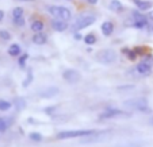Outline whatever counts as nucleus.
Masks as SVG:
<instances>
[{
	"label": "nucleus",
	"instance_id": "obj_3",
	"mask_svg": "<svg viewBox=\"0 0 153 147\" xmlns=\"http://www.w3.org/2000/svg\"><path fill=\"white\" fill-rule=\"evenodd\" d=\"M95 130H72V131H61L57 134V139H73V138H81V136H91L95 134Z\"/></svg>",
	"mask_w": 153,
	"mask_h": 147
},
{
	"label": "nucleus",
	"instance_id": "obj_13",
	"mask_svg": "<svg viewBox=\"0 0 153 147\" xmlns=\"http://www.w3.org/2000/svg\"><path fill=\"white\" fill-rule=\"evenodd\" d=\"M31 40H33V43H34V45L41 46V45H45L48 42V35L43 34L42 31H41V32H35V34L33 35Z\"/></svg>",
	"mask_w": 153,
	"mask_h": 147
},
{
	"label": "nucleus",
	"instance_id": "obj_28",
	"mask_svg": "<svg viewBox=\"0 0 153 147\" xmlns=\"http://www.w3.org/2000/svg\"><path fill=\"white\" fill-rule=\"evenodd\" d=\"M4 15H6V14H4V11H3V10H0V22L4 19Z\"/></svg>",
	"mask_w": 153,
	"mask_h": 147
},
{
	"label": "nucleus",
	"instance_id": "obj_9",
	"mask_svg": "<svg viewBox=\"0 0 153 147\" xmlns=\"http://www.w3.org/2000/svg\"><path fill=\"white\" fill-rule=\"evenodd\" d=\"M68 22L65 20H61V19H53L52 20V29L57 32H64L68 30Z\"/></svg>",
	"mask_w": 153,
	"mask_h": 147
},
{
	"label": "nucleus",
	"instance_id": "obj_10",
	"mask_svg": "<svg viewBox=\"0 0 153 147\" xmlns=\"http://www.w3.org/2000/svg\"><path fill=\"white\" fill-rule=\"evenodd\" d=\"M118 116H126V113L119 110H115V108L106 110L103 113H100V119H111V118H118Z\"/></svg>",
	"mask_w": 153,
	"mask_h": 147
},
{
	"label": "nucleus",
	"instance_id": "obj_20",
	"mask_svg": "<svg viewBox=\"0 0 153 147\" xmlns=\"http://www.w3.org/2000/svg\"><path fill=\"white\" fill-rule=\"evenodd\" d=\"M11 108V103L6 100H0V111H7Z\"/></svg>",
	"mask_w": 153,
	"mask_h": 147
},
{
	"label": "nucleus",
	"instance_id": "obj_15",
	"mask_svg": "<svg viewBox=\"0 0 153 147\" xmlns=\"http://www.w3.org/2000/svg\"><path fill=\"white\" fill-rule=\"evenodd\" d=\"M43 27H45V24H43L42 20L37 19V20H33L31 24H30V29H31L33 32H41L43 31Z\"/></svg>",
	"mask_w": 153,
	"mask_h": 147
},
{
	"label": "nucleus",
	"instance_id": "obj_12",
	"mask_svg": "<svg viewBox=\"0 0 153 147\" xmlns=\"http://www.w3.org/2000/svg\"><path fill=\"white\" fill-rule=\"evenodd\" d=\"M100 31H102V34H103L104 37H110V35H113L114 23L111 22V20H106V22H103L102 26H100Z\"/></svg>",
	"mask_w": 153,
	"mask_h": 147
},
{
	"label": "nucleus",
	"instance_id": "obj_5",
	"mask_svg": "<svg viewBox=\"0 0 153 147\" xmlns=\"http://www.w3.org/2000/svg\"><path fill=\"white\" fill-rule=\"evenodd\" d=\"M127 108L130 110H136V111H140V112H145V113H150L152 110L149 108L148 105V101L145 98H134V100H129L125 103Z\"/></svg>",
	"mask_w": 153,
	"mask_h": 147
},
{
	"label": "nucleus",
	"instance_id": "obj_29",
	"mask_svg": "<svg viewBox=\"0 0 153 147\" xmlns=\"http://www.w3.org/2000/svg\"><path fill=\"white\" fill-rule=\"evenodd\" d=\"M75 38H76V39H80V38H81V35L79 34V31H76V34H75Z\"/></svg>",
	"mask_w": 153,
	"mask_h": 147
},
{
	"label": "nucleus",
	"instance_id": "obj_25",
	"mask_svg": "<svg viewBox=\"0 0 153 147\" xmlns=\"http://www.w3.org/2000/svg\"><path fill=\"white\" fill-rule=\"evenodd\" d=\"M146 29H148V31H149L150 34H153V23H149V24H148Z\"/></svg>",
	"mask_w": 153,
	"mask_h": 147
},
{
	"label": "nucleus",
	"instance_id": "obj_23",
	"mask_svg": "<svg viewBox=\"0 0 153 147\" xmlns=\"http://www.w3.org/2000/svg\"><path fill=\"white\" fill-rule=\"evenodd\" d=\"M30 138H31V139H34V140H41V139H42V136H41L39 134L34 132V134H31V135H30Z\"/></svg>",
	"mask_w": 153,
	"mask_h": 147
},
{
	"label": "nucleus",
	"instance_id": "obj_26",
	"mask_svg": "<svg viewBox=\"0 0 153 147\" xmlns=\"http://www.w3.org/2000/svg\"><path fill=\"white\" fill-rule=\"evenodd\" d=\"M18 3H31V1H35V0H15Z\"/></svg>",
	"mask_w": 153,
	"mask_h": 147
},
{
	"label": "nucleus",
	"instance_id": "obj_17",
	"mask_svg": "<svg viewBox=\"0 0 153 147\" xmlns=\"http://www.w3.org/2000/svg\"><path fill=\"white\" fill-rule=\"evenodd\" d=\"M84 42H85L87 45H95L96 37L94 34H87V35H84Z\"/></svg>",
	"mask_w": 153,
	"mask_h": 147
},
{
	"label": "nucleus",
	"instance_id": "obj_30",
	"mask_svg": "<svg viewBox=\"0 0 153 147\" xmlns=\"http://www.w3.org/2000/svg\"><path fill=\"white\" fill-rule=\"evenodd\" d=\"M149 123H150V124H153V118H150V120H149Z\"/></svg>",
	"mask_w": 153,
	"mask_h": 147
},
{
	"label": "nucleus",
	"instance_id": "obj_6",
	"mask_svg": "<svg viewBox=\"0 0 153 147\" xmlns=\"http://www.w3.org/2000/svg\"><path fill=\"white\" fill-rule=\"evenodd\" d=\"M152 69H153V57H150V55H146L136 68L137 73L140 76H144V77L149 76L152 73Z\"/></svg>",
	"mask_w": 153,
	"mask_h": 147
},
{
	"label": "nucleus",
	"instance_id": "obj_24",
	"mask_svg": "<svg viewBox=\"0 0 153 147\" xmlns=\"http://www.w3.org/2000/svg\"><path fill=\"white\" fill-rule=\"evenodd\" d=\"M146 18H148V20H149L150 23H153V10L148 12V14H146Z\"/></svg>",
	"mask_w": 153,
	"mask_h": 147
},
{
	"label": "nucleus",
	"instance_id": "obj_21",
	"mask_svg": "<svg viewBox=\"0 0 153 147\" xmlns=\"http://www.w3.org/2000/svg\"><path fill=\"white\" fill-rule=\"evenodd\" d=\"M0 38L3 40H10L11 39V34L7 30H0Z\"/></svg>",
	"mask_w": 153,
	"mask_h": 147
},
{
	"label": "nucleus",
	"instance_id": "obj_11",
	"mask_svg": "<svg viewBox=\"0 0 153 147\" xmlns=\"http://www.w3.org/2000/svg\"><path fill=\"white\" fill-rule=\"evenodd\" d=\"M134 4H136V7L140 10V11H150V10L153 8V3L152 1H149V0H131Z\"/></svg>",
	"mask_w": 153,
	"mask_h": 147
},
{
	"label": "nucleus",
	"instance_id": "obj_16",
	"mask_svg": "<svg viewBox=\"0 0 153 147\" xmlns=\"http://www.w3.org/2000/svg\"><path fill=\"white\" fill-rule=\"evenodd\" d=\"M8 54L11 57H18L20 54V46L18 43H12L11 46L8 47Z\"/></svg>",
	"mask_w": 153,
	"mask_h": 147
},
{
	"label": "nucleus",
	"instance_id": "obj_19",
	"mask_svg": "<svg viewBox=\"0 0 153 147\" xmlns=\"http://www.w3.org/2000/svg\"><path fill=\"white\" fill-rule=\"evenodd\" d=\"M8 126H10V123L7 119L0 118V132H4V131L8 128Z\"/></svg>",
	"mask_w": 153,
	"mask_h": 147
},
{
	"label": "nucleus",
	"instance_id": "obj_18",
	"mask_svg": "<svg viewBox=\"0 0 153 147\" xmlns=\"http://www.w3.org/2000/svg\"><path fill=\"white\" fill-rule=\"evenodd\" d=\"M123 53H126V54H127V60H130V61H134L137 58V51H136V50L125 49Z\"/></svg>",
	"mask_w": 153,
	"mask_h": 147
},
{
	"label": "nucleus",
	"instance_id": "obj_8",
	"mask_svg": "<svg viewBox=\"0 0 153 147\" xmlns=\"http://www.w3.org/2000/svg\"><path fill=\"white\" fill-rule=\"evenodd\" d=\"M62 77H64V80H65V81L73 84V82H77V81L81 78V76H80V73H79L77 70L68 69V70H65V72L62 73Z\"/></svg>",
	"mask_w": 153,
	"mask_h": 147
},
{
	"label": "nucleus",
	"instance_id": "obj_7",
	"mask_svg": "<svg viewBox=\"0 0 153 147\" xmlns=\"http://www.w3.org/2000/svg\"><path fill=\"white\" fill-rule=\"evenodd\" d=\"M25 12L22 7H15L12 10V23L15 24L16 27H23L25 26Z\"/></svg>",
	"mask_w": 153,
	"mask_h": 147
},
{
	"label": "nucleus",
	"instance_id": "obj_1",
	"mask_svg": "<svg viewBox=\"0 0 153 147\" xmlns=\"http://www.w3.org/2000/svg\"><path fill=\"white\" fill-rule=\"evenodd\" d=\"M49 14L52 15L54 19H61V20H65V22H69L72 19V11H71L68 7H64V6H50L48 8Z\"/></svg>",
	"mask_w": 153,
	"mask_h": 147
},
{
	"label": "nucleus",
	"instance_id": "obj_4",
	"mask_svg": "<svg viewBox=\"0 0 153 147\" xmlns=\"http://www.w3.org/2000/svg\"><path fill=\"white\" fill-rule=\"evenodd\" d=\"M95 20H96V16L92 14L81 15V16H79L77 19L75 20V23H73V30H75V31H81V30L87 29L88 26L95 23Z\"/></svg>",
	"mask_w": 153,
	"mask_h": 147
},
{
	"label": "nucleus",
	"instance_id": "obj_14",
	"mask_svg": "<svg viewBox=\"0 0 153 147\" xmlns=\"http://www.w3.org/2000/svg\"><path fill=\"white\" fill-rule=\"evenodd\" d=\"M108 8L113 12L119 14V12H122L125 10V7H123V4H122V1H119V0H111L110 4H108Z\"/></svg>",
	"mask_w": 153,
	"mask_h": 147
},
{
	"label": "nucleus",
	"instance_id": "obj_22",
	"mask_svg": "<svg viewBox=\"0 0 153 147\" xmlns=\"http://www.w3.org/2000/svg\"><path fill=\"white\" fill-rule=\"evenodd\" d=\"M27 58H29V54H23V55H20V58H19V65L22 68L26 65V61H27Z\"/></svg>",
	"mask_w": 153,
	"mask_h": 147
},
{
	"label": "nucleus",
	"instance_id": "obj_27",
	"mask_svg": "<svg viewBox=\"0 0 153 147\" xmlns=\"http://www.w3.org/2000/svg\"><path fill=\"white\" fill-rule=\"evenodd\" d=\"M98 1H99V0H87V3H88V4H91V6H94V4H96V3H98Z\"/></svg>",
	"mask_w": 153,
	"mask_h": 147
},
{
	"label": "nucleus",
	"instance_id": "obj_31",
	"mask_svg": "<svg viewBox=\"0 0 153 147\" xmlns=\"http://www.w3.org/2000/svg\"><path fill=\"white\" fill-rule=\"evenodd\" d=\"M67 1H72V0H67Z\"/></svg>",
	"mask_w": 153,
	"mask_h": 147
},
{
	"label": "nucleus",
	"instance_id": "obj_2",
	"mask_svg": "<svg viewBox=\"0 0 153 147\" xmlns=\"http://www.w3.org/2000/svg\"><path fill=\"white\" fill-rule=\"evenodd\" d=\"M95 58L98 62H100V64L110 65L117 61V53H115V50H113V49H103V50H99V51L96 53Z\"/></svg>",
	"mask_w": 153,
	"mask_h": 147
}]
</instances>
